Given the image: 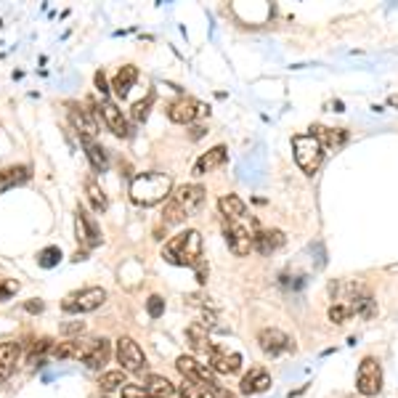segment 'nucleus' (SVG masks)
<instances>
[{"instance_id": "13", "label": "nucleus", "mask_w": 398, "mask_h": 398, "mask_svg": "<svg viewBox=\"0 0 398 398\" xmlns=\"http://www.w3.org/2000/svg\"><path fill=\"white\" fill-rule=\"evenodd\" d=\"M69 122H72V128L78 131L80 141L96 138V133H98V122L93 117V109H82V106L78 104H69Z\"/></svg>"}, {"instance_id": "38", "label": "nucleus", "mask_w": 398, "mask_h": 398, "mask_svg": "<svg viewBox=\"0 0 398 398\" xmlns=\"http://www.w3.org/2000/svg\"><path fill=\"white\" fill-rule=\"evenodd\" d=\"M122 398H154L144 385H125L122 388Z\"/></svg>"}, {"instance_id": "12", "label": "nucleus", "mask_w": 398, "mask_h": 398, "mask_svg": "<svg viewBox=\"0 0 398 398\" xmlns=\"http://www.w3.org/2000/svg\"><path fill=\"white\" fill-rule=\"evenodd\" d=\"M207 364L215 374H237L242 369V356L234 353V351H226L221 345H215L207 356Z\"/></svg>"}, {"instance_id": "8", "label": "nucleus", "mask_w": 398, "mask_h": 398, "mask_svg": "<svg viewBox=\"0 0 398 398\" xmlns=\"http://www.w3.org/2000/svg\"><path fill=\"white\" fill-rule=\"evenodd\" d=\"M207 115H210V106L197 101V98H178L168 106V117L175 125H191L194 119L207 117Z\"/></svg>"}, {"instance_id": "2", "label": "nucleus", "mask_w": 398, "mask_h": 398, "mask_svg": "<svg viewBox=\"0 0 398 398\" xmlns=\"http://www.w3.org/2000/svg\"><path fill=\"white\" fill-rule=\"evenodd\" d=\"M162 258L172 265H184V268H197L199 263H205L202 258V234L189 228V231H181L165 244L162 250Z\"/></svg>"}, {"instance_id": "31", "label": "nucleus", "mask_w": 398, "mask_h": 398, "mask_svg": "<svg viewBox=\"0 0 398 398\" xmlns=\"http://www.w3.org/2000/svg\"><path fill=\"white\" fill-rule=\"evenodd\" d=\"M98 385H101V390H106V393H109V390H117V388L122 390V388L128 385V374H125L122 369L104 371V374L98 377Z\"/></svg>"}, {"instance_id": "10", "label": "nucleus", "mask_w": 398, "mask_h": 398, "mask_svg": "<svg viewBox=\"0 0 398 398\" xmlns=\"http://www.w3.org/2000/svg\"><path fill=\"white\" fill-rule=\"evenodd\" d=\"M117 361L122 364V371H141L146 367L144 351L133 337H119L117 340Z\"/></svg>"}, {"instance_id": "1", "label": "nucleus", "mask_w": 398, "mask_h": 398, "mask_svg": "<svg viewBox=\"0 0 398 398\" xmlns=\"http://www.w3.org/2000/svg\"><path fill=\"white\" fill-rule=\"evenodd\" d=\"M172 178L165 172H141L131 181V199L141 207H154L159 202L170 199Z\"/></svg>"}, {"instance_id": "28", "label": "nucleus", "mask_w": 398, "mask_h": 398, "mask_svg": "<svg viewBox=\"0 0 398 398\" xmlns=\"http://www.w3.org/2000/svg\"><path fill=\"white\" fill-rule=\"evenodd\" d=\"M186 337H189L191 348H194V351H199V353H205V356H210V351L215 348V345L210 343V337H207V330H205L202 324H194V327H189Z\"/></svg>"}, {"instance_id": "35", "label": "nucleus", "mask_w": 398, "mask_h": 398, "mask_svg": "<svg viewBox=\"0 0 398 398\" xmlns=\"http://www.w3.org/2000/svg\"><path fill=\"white\" fill-rule=\"evenodd\" d=\"M353 316V311H351V305L345 303H334L330 308V321H334V324H345L348 318Z\"/></svg>"}, {"instance_id": "42", "label": "nucleus", "mask_w": 398, "mask_h": 398, "mask_svg": "<svg viewBox=\"0 0 398 398\" xmlns=\"http://www.w3.org/2000/svg\"><path fill=\"white\" fill-rule=\"evenodd\" d=\"M202 135H205V128H202V125H194V128H191V138L197 141V138H202Z\"/></svg>"}, {"instance_id": "39", "label": "nucleus", "mask_w": 398, "mask_h": 398, "mask_svg": "<svg viewBox=\"0 0 398 398\" xmlns=\"http://www.w3.org/2000/svg\"><path fill=\"white\" fill-rule=\"evenodd\" d=\"M96 88H98V93H101V101H106V93H109V85H106V75L98 69L96 72Z\"/></svg>"}, {"instance_id": "43", "label": "nucleus", "mask_w": 398, "mask_h": 398, "mask_svg": "<svg viewBox=\"0 0 398 398\" xmlns=\"http://www.w3.org/2000/svg\"><path fill=\"white\" fill-rule=\"evenodd\" d=\"M27 311H43V303H27Z\"/></svg>"}, {"instance_id": "40", "label": "nucleus", "mask_w": 398, "mask_h": 398, "mask_svg": "<svg viewBox=\"0 0 398 398\" xmlns=\"http://www.w3.org/2000/svg\"><path fill=\"white\" fill-rule=\"evenodd\" d=\"M82 330H85V324H82V321H69V324H61V332H64V334H80Z\"/></svg>"}, {"instance_id": "18", "label": "nucleus", "mask_w": 398, "mask_h": 398, "mask_svg": "<svg viewBox=\"0 0 398 398\" xmlns=\"http://www.w3.org/2000/svg\"><path fill=\"white\" fill-rule=\"evenodd\" d=\"M268 388H271V374H268L265 369H260V367L250 369L244 377H242V383H239V390H242L244 396L263 393V390H268Z\"/></svg>"}, {"instance_id": "34", "label": "nucleus", "mask_w": 398, "mask_h": 398, "mask_svg": "<svg viewBox=\"0 0 398 398\" xmlns=\"http://www.w3.org/2000/svg\"><path fill=\"white\" fill-rule=\"evenodd\" d=\"M59 260H61V250H59V247H45V250L38 255V263L43 265V268H53Z\"/></svg>"}, {"instance_id": "15", "label": "nucleus", "mask_w": 398, "mask_h": 398, "mask_svg": "<svg viewBox=\"0 0 398 398\" xmlns=\"http://www.w3.org/2000/svg\"><path fill=\"white\" fill-rule=\"evenodd\" d=\"M98 115H101L106 128L115 133L117 138H128V135H131V128H128V119L122 115V109H119L117 104H112L109 98L98 104Z\"/></svg>"}, {"instance_id": "36", "label": "nucleus", "mask_w": 398, "mask_h": 398, "mask_svg": "<svg viewBox=\"0 0 398 398\" xmlns=\"http://www.w3.org/2000/svg\"><path fill=\"white\" fill-rule=\"evenodd\" d=\"M152 104H154V93H149L146 101H138V104L133 106V117L138 119V122H144V119L149 117V106Z\"/></svg>"}, {"instance_id": "25", "label": "nucleus", "mask_w": 398, "mask_h": 398, "mask_svg": "<svg viewBox=\"0 0 398 398\" xmlns=\"http://www.w3.org/2000/svg\"><path fill=\"white\" fill-rule=\"evenodd\" d=\"M218 210H221V215H226L228 221H239V218H244L247 205H244V199L237 197V194H223V197L218 199Z\"/></svg>"}, {"instance_id": "11", "label": "nucleus", "mask_w": 398, "mask_h": 398, "mask_svg": "<svg viewBox=\"0 0 398 398\" xmlns=\"http://www.w3.org/2000/svg\"><path fill=\"white\" fill-rule=\"evenodd\" d=\"M175 367H178V371L184 374L186 380H197V383H205V385H218L215 371L210 369V364H202V361H197L194 356H178Z\"/></svg>"}, {"instance_id": "32", "label": "nucleus", "mask_w": 398, "mask_h": 398, "mask_svg": "<svg viewBox=\"0 0 398 398\" xmlns=\"http://www.w3.org/2000/svg\"><path fill=\"white\" fill-rule=\"evenodd\" d=\"M51 356L56 361H66V358H78L80 356V340H66V343L53 345Z\"/></svg>"}, {"instance_id": "33", "label": "nucleus", "mask_w": 398, "mask_h": 398, "mask_svg": "<svg viewBox=\"0 0 398 398\" xmlns=\"http://www.w3.org/2000/svg\"><path fill=\"white\" fill-rule=\"evenodd\" d=\"M51 351H53V340H48V337L38 340V343L32 345V353H29V364H35V361H43V356H45V353H51Z\"/></svg>"}, {"instance_id": "5", "label": "nucleus", "mask_w": 398, "mask_h": 398, "mask_svg": "<svg viewBox=\"0 0 398 398\" xmlns=\"http://www.w3.org/2000/svg\"><path fill=\"white\" fill-rule=\"evenodd\" d=\"M104 300H106V290H101V287H85V290L66 295L64 300H61V311H66V314H91L96 308H101Z\"/></svg>"}, {"instance_id": "14", "label": "nucleus", "mask_w": 398, "mask_h": 398, "mask_svg": "<svg viewBox=\"0 0 398 398\" xmlns=\"http://www.w3.org/2000/svg\"><path fill=\"white\" fill-rule=\"evenodd\" d=\"M258 345L265 356H279V353H287L292 351V340L277 327H268V330H260L258 334Z\"/></svg>"}, {"instance_id": "6", "label": "nucleus", "mask_w": 398, "mask_h": 398, "mask_svg": "<svg viewBox=\"0 0 398 398\" xmlns=\"http://www.w3.org/2000/svg\"><path fill=\"white\" fill-rule=\"evenodd\" d=\"M356 390L361 396H377L383 390V367L377 364V358L367 356L358 364L356 371Z\"/></svg>"}, {"instance_id": "9", "label": "nucleus", "mask_w": 398, "mask_h": 398, "mask_svg": "<svg viewBox=\"0 0 398 398\" xmlns=\"http://www.w3.org/2000/svg\"><path fill=\"white\" fill-rule=\"evenodd\" d=\"M75 231H78V242L85 250H93V247L101 244L98 223H96V218L85 207H78V212H75Z\"/></svg>"}, {"instance_id": "20", "label": "nucleus", "mask_w": 398, "mask_h": 398, "mask_svg": "<svg viewBox=\"0 0 398 398\" xmlns=\"http://www.w3.org/2000/svg\"><path fill=\"white\" fill-rule=\"evenodd\" d=\"M146 388H149V393L154 398H186L178 385H172L168 377H159V374H149L146 377Z\"/></svg>"}, {"instance_id": "26", "label": "nucleus", "mask_w": 398, "mask_h": 398, "mask_svg": "<svg viewBox=\"0 0 398 398\" xmlns=\"http://www.w3.org/2000/svg\"><path fill=\"white\" fill-rule=\"evenodd\" d=\"M82 149H85V157H88V162H91V168L93 170H106V152H104V146L98 144L96 138H85L82 141Z\"/></svg>"}, {"instance_id": "3", "label": "nucleus", "mask_w": 398, "mask_h": 398, "mask_svg": "<svg viewBox=\"0 0 398 398\" xmlns=\"http://www.w3.org/2000/svg\"><path fill=\"white\" fill-rule=\"evenodd\" d=\"M202 202H205V189L199 184L178 186V189L170 194V199H168V205H165L162 221L168 226L184 223L186 218H191V215L202 207Z\"/></svg>"}, {"instance_id": "22", "label": "nucleus", "mask_w": 398, "mask_h": 398, "mask_svg": "<svg viewBox=\"0 0 398 398\" xmlns=\"http://www.w3.org/2000/svg\"><path fill=\"white\" fill-rule=\"evenodd\" d=\"M281 244H284V234H281L279 228H265V231H258V234H255V250L260 252V255H271V252H277Z\"/></svg>"}, {"instance_id": "41", "label": "nucleus", "mask_w": 398, "mask_h": 398, "mask_svg": "<svg viewBox=\"0 0 398 398\" xmlns=\"http://www.w3.org/2000/svg\"><path fill=\"white\" fill-rule=\"evenodd\" d=\"M194 271H197V281H199V284H205V281H207V263H199Z\"/></svg>"}, {"instance_id": "17", "label": "nucleus", "mask_w": 398, "mask_h": 398, "mask_svg": "<svg viewBox=\"0 0 398 398\" xmlns=\"http://www.w3.org/2000/svg\"><path fill=\"white\" fill-rule=\"evenodd\" d=\"M181 388V393L186 398H234L228 390H223L221 385H205V383H197V380H186L178 385Z\"/></svg>"}, {"instance_id": "37", "label": "nucleus", "mask_w": 398, "mask_h": 398, "mask_svg": "<svg viewBox=\"0 0 398 398\" xmlns=\"http://www.w3.org/2000/svg\"><path fill=\"white\" fill-rule=\"evenodd\" d=\"M146 311H149V316L152 318H159L165 314V300H162L159 295H152V297L146 300Z\"/></svg>"}, {"instance_id": "7", "label": "nucleus", "mask_w": 398, "mask_h": 398, "mask_svg": "<svg viewBox=\"0 0 398 398\" xmlns=\"http://www.w3.org/2000/svg\"><path fill=\"white\" fill-rule=\"evenodd\" d=\"M80 361L88 369H101L106 361L112 358V343L106 337H91V340H80Z\"/></svg>"}, {"instance_id": "4", "label": "nucleus", "mask_w": 398, "mask_h": 398, "mask_svg": "<svg viewBox=\"0 0 398 398\" xmlns=\"http://www.w3.org/2000/svg\"><path fill=\"white\" fill-rule=\"evenodd\" d=\"M292 152H295V162L300 165V170H303L305 175L318 172L321 162H324V154H327V149L318 144V138L311 135V133L292 135Z\"/></svg>"}, {"instance_id": "16", "label": "nucleus", "mask_w": 398, "mask_h": 398, "mask_svg": "<svg viewBox=\"0 0 398 398\" xmlns=\"http://www.w3.org/2000/svg\"><path fill=\"white\" fill-rule=\"evenodd\" d=\"M226 242H228V250L237 258H244V255H250L255 250V234H250L242 226H228L226 228Z\"/></svg>"}, {"instance_id": "44", "label": "nucleus", "mask_w": 398, "mask_h": 398, "mask_svg": "<svg viewBox=\"0 0 398 398\" xmlns=\"http://www.w3.org/2000/svg\"><path fill=\"white\" fill-rule=\"evenodd\" d=\"M388 104H390V106H398V96H390V98H388Z\"/></svg>"}, {"instance_id": "23", "label": "nucleus", "mask_w": 398, "mask_h": 398, "mask_svg": "<svg viewBox=\"0 0 398 398\" xmlns=\"http://www.w3.org/2000/svg\"><path fill=\"white\" fill-rule=\"evenodd\" d=\"M16 361H19V343H0V385L13 374Z\"/></svg>"}, {"instance_id": "30", "label": "nucleus", "mask_w": 398, "mask_h": 398, "mask_svg": "<svg viewBox=\"0 0 398 398\" xmlns=\"http://www.w3.org/2000/svg\"><path fill=\"white\" fill-rule=\"evenodd\" d=\"M29 168L27 165H19V168H8V170H0V186L3 189H8V186H16V184H24L29 181Z\"/></svg>"}, {"instance_id": "19", "label": "nucleus", "mask_w": 398, "mask_h": 398, "mask_svg": "<svg viewBox=\"0 0 398 398\" xmlns=\"http://www.w3.org/2000/svg\"><path fill=\"white\" fill-rule=\"evenodd\" d=\"M226 159H228V152H226V146H212L210 152H205L202 157L194 162V175H207V172L218 170V168H223Z\"/></svg>"}, {"instance_id": "24", "label": "nucleus", "mask_w": 398, "mask_h": 398, "mask_svg": "<svg viewBox=\"0 0 398 398\" xmlns=\"http://www.w3.org/2000/svg\"><path fill=\"white\" fill-rule=\"evenodd\" d=\"M135 80H138V69L133 64H125L117 75H115V80H112V88H115V93H117L119 98H128L131 88L135 85Z\"/></svg>"}, {"instance_id": "27", "label": "nucleus", "mask_w": 398, "mask_h": 398, "mask_svg": "<svg viewBox=\"0 0 398 398\" xmlns=\"http://www.w3.org/2000/svg\"><path fill=\"white\" fill-rule=\"evenodd\" d=\"M85 194H88V202H91L93 212H106L109 207V199H106L104 189L96 178H85Z\"/></svg>"}, {"instance_id": "29", "label": "nucleus", "mask_w": 398, "mask_h": 398, "mask_svg": "<svg viewBox=\"0 0 398 398\" xmlns=\"http://www.w3.org/2000/svg\"><path fill=\"white\" fill-rule=\"evenodd\" d=\"M351 311H353V314H358V316H364V318H371L374 314H377V303H374V297H371L369 292H361V295H356V297H353Z\"/></svg>"}, {"instance_id": "21", "label": "nucleus", "mask_w": 398, "mask_h": 398, "mask_svg": "<svg viewBox=\"0 0 398 398\" xmlns=\"http://www.w3.org/2000/svg\"><path fill=\"white\" fill-rule=\"evenodd\" d=\"M311 135H316L318 144L324 149H340V146L348 141V133L343 128H324V125H314L311 128Z\"/></svg>"}]
</instances>
